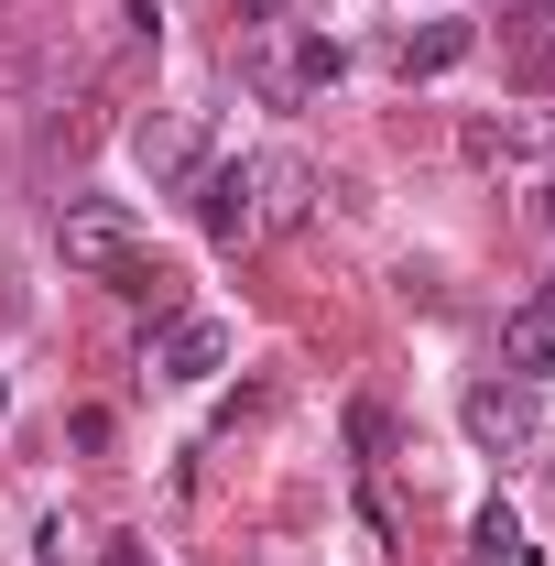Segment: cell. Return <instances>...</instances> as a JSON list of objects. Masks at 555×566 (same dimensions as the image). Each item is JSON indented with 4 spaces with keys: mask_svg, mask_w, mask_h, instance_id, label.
Returning a JSON list of instances; mask_svg holds the SVG:
<instances>
[{
    "mask_svg": "<svg viewBox=\"0 0 555 566\" xmlns=\"http://www.w3.org/2000/svg\"><path fill=\"white\" fill-rule=\"evenodd\" d=\"M55 251H66V273L109 283V273H121V262L142 251V218L121 208V197H76V208L55 218Z\"/></svg>",
    "mask_w": 555,
    "mask_h": 566,
    "instance_id": "1",
    "label": "cell"
},
{
    "mask_svg": "<svg viewBox=\"0 0 555 566\" xmlns=\"http://www.w3.org/2000/svg\"><path fill=\"white\" fill-rule=\"evenodd\" d=\"M458 424L480 436L490 458H501V447H534V436H545V381H512V370H501V381H469Z\"/></svg>",
    "mask_w": 555,
    "mask_h": 566,
    "instance_id": "2",
    "label": "cell"
},
{
    "mask_svg": "<svg viewBox=\"0 0 555 566\" xmlns=\"http://www.w3.org/2000/svg\"><path fill=\"white\" fill-rule=\"evenodd\" d=\"M197 218H208L218 251L262 240V153H251V164H208V175H197Z\"/></svg>",
    "mask_w": 555,
    "mask_h": 566,
    "instance_id": "3",
    "label": "cell"
},
{
    "mask_svg": "<svg viewBox=\"0 0 555 566\" xmlns=\"http://www.w3.org/2000/svg\"><path fill=\"white\" fill-rule=\"evenodd\" d=\"M501 370H512V381H555V283L501 316Z\"/></svg>",
    "mask_w": 555,
    "mask_h": 566,
    "instance_id": "4",
    "label": "cell"
},
{
    "mask_svg": "<svg viewBox=\"0 0 555 566\" xmlns=\"http://www.w3.org/2000/svg\"><path fill=\"white\" fill-rule=\"evenodd\" d=\"M153 370H164V381H208V370H229V327H218V316H175Z\"/></svg>",
    "mask_w": 555,
    "mask_h": 566,
    "instance_id": "5",
    "label": "cell"
},
{
    "mask_svg": "<svg viewBox=\"0 0 555 566\" xmlns=\"http://www.w3.org/2000/svg\"><path fill=\"white\" fill-rule=\"evenodd\" d=\"M469 44H480L469 22H415V33L392 44V66H404V76H447V66H458V55H469Z\"/></svg>",
    "mask_w": 555,
    "mask_h": 566,
    "instance_id": "6",
    "label": "cell"
},
{
    "mask_svg": "<svg viewBox=\"0 0 555 566\" xmlns=\"http://www.w3.org/2000/svg\"><path fill=\"white\" fill-rule=\"evenodd\" d=\"M305 197H316V175H305L294 153H262V229H294Z\"/></svg>",
    "mask_w": 555,
    "mask_h": 566,
    "instance_id": "7",
    "label": "cell"
},
{
    "mask_svg": "<svg viewBox=\"0 0 555 566\" xmlns=\"http://www.w3.org/2000/svg\"><path fill=\"white\" fill-rule=\"evenodd\" d=\"M197 120H142V164H153V175H164V186H186V175H197Z\"/></svg>",
    "mask_w": 555,
    "mask_h": 566,
    "instance_id": "8",
    "label": "cell"
},
{
    "mask_svg": "<svg viewBox=\"0 0 555 566\" xmlns=\"http://www.w3.org/2000/svg\"><path fill=\"white\" fill-rule=\"evenodd\" d=\"M469 556H480V566H523V556H534V545H523V523H512V501H490L480 523H469Z\"/></svg>",
    "mask_w": 555,
    "mask_h": 566,
    "instance_id": "9",
    "label": "cell"
},
{
    "mask_svg": "<svg viewBox=\"0 0 555 566\" xmlns=\"http://www.w3.org/2000/svg\"><path fill=\"white\" fill-rule=\"evenodd\" d=\"M348 447H359V469H381V447H392V415H381V403H359V415H348Z\"/></svg>",
    "mask_w": 555,
    "mask_h": 566,
    "instance_id": "10",
    "label": "cell"
},
{
    "mask_svg": "<svg viewBox=\"0 0 555 566\" xmlns=\"http://www.w3.org/2000/svg\"><path fill=\"white\" fill-rule=\"evenodd\" d=\"M338 66H348L338 44H305V55H294V76H305V87H338Z\"/></svg>",
    "mask_w": 555,
    "mask_h": 566,
    "instance_id": "11",
    "label": "cell"
},
{
    "mask_svg": "<svg viewBox=\"0 0 555 566\" xmlns=\"http://www.w3.org/2000/svg\"><path fill=\"white\" fill-rule=\"evenodd\" d=\"M109 566H142V545H109Z\"/></svg>",
    "mask_w": 555,
    "mask_h": 566,
    "instance_id": "12",
    "label": "cell"
},
{
    "mask_svg": "<svg viewBox=\"0 0 555 566\" xmlns=\"http://www.w3.org/2000/svg\"><path fill=\"white\" fill-rule=\"evenodd\" d=\"M0 403H11V392H0Z\"/></svg>",
    "mask_w": 555,
    "mask_h": 566,
    "instance_id": "13",
    "label": "cell"
}]
</instances>
